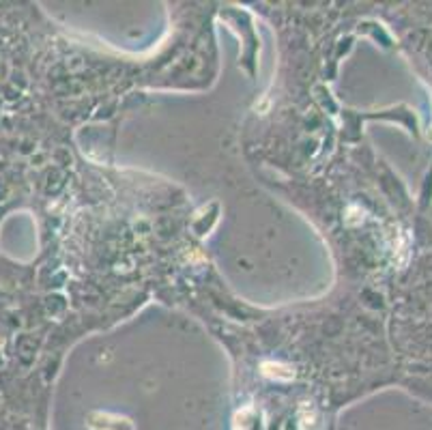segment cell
Segmentation results:
<instances>
[{
    "mask_svg": "<svg viewBox=\"0 0 432 430\" xmlns=\"http://www.w3.org/2000/svg\"><path fill=\"white\" fill-rule=\"evenodd\" d=\"M262 368H265L267 374H277V376H284V378H291V376H293V374L282 372V370H286V368H284V366H277V364H265Z\"/></svg>",
    "mask_w": 432,
    "mask_h": 430,
    "instance_id": "6da1fadb",
    "label": "cell"
}]
</instances>
